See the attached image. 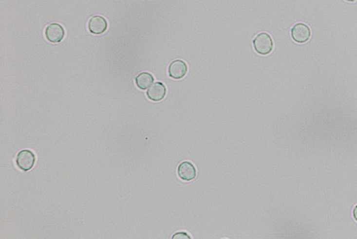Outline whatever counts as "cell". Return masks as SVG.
Listing matches in <instances>:
<instances>
[{
	"instance_id": "3957f363",
	"label": "cell",
	"mask_w": 357,
	"mask_h": 239,
	"mask_svg": "<svg viewBox=\"0 0 357 239\" xmlns=\"http://www.w3.org/2000/svg\"><path fill=\"white\" fill-rule=\"evenodd\" d=\"M45 35L49 42L56 44L64 39L65 32L63 26L59 23H51L46 28Z\"/></svg>"
},
{
	"instance_id": "ba28073f",
	"label": "cell",
	"mask_w": 357,
	"mask_h": 239,
	"mask_svg": "<svg viewBox=\"0 0 357 239\" xmlns=\"http://www.w3.org/2000/svg\"><path fill=\"white\" fill-rule=\"evenodd\" d=\"M147 96L150 100L154 102H159L163 100L166 96V87L162 82H155V84L150 87L147 92Z\"/></svg>"
},
{
	"instance_id": "7a4b0ae2",
	"label": "cell",
	"mask_w": 357,
	"mask_h": 239,
	"mask_svg": "<svg viewBox=\"0 0 357 239\" xmlns=\"http://www.w3.org/2000/svg\"><path fill=\"white\" fill-rule=\"evenodd\" d=\"M36 156L31 150L24 149L20 151L16 156V165L23 171H29L32 170L35 165Z\"/></svg>"
},
{
	"instance_id": "6da1fadb",
	"label": "cell",
	"mask_w": 357,
	"mask_h": 239,
	"mask_svg": "<svg viewBox=\"0 0 357 239\" xmlns=\"http://www.w3.org/2000/svg\"><path fill=\"white\" fill-rule=\"evenodd\" d=\"M254 48L260 55H268L273 49V41L271 36L267 33H260L254 39Z\"/></svg>"
},
{
	"instance_id": "7c38bea8",
	"label": "cell",
	"mask_w": 357,
	"mask_h": 239,
	"mask_svg": "<svg viewBox=\"0 0 357 239\" xmlns=\"http://www.w3.org/2000/svg\"><path fill=\"white\" fill-rule=\"evenodd\" d=\"M347 1H348V2H355V1H357V0H347Z\"/></svg>"
},
{
	"instance_id": "8fae6325",
	"label": "cell",
	"mask_w": 357,
	"mask_h": 239,
	"mask_svg": "<svg viewBox=\"0 0 357 239\" xmlns=\"http://www.w3.org/2000/svg\"><path fill=\"white\" fill-rule=\"evenodd\" d=\"M354 218H355V220L357 221V205L355 207V209H354Z\"/></svg>"
},
{
	"instance_id": "30bf717a",
	"label": "cell",
	"mask_w": 357,
	"mask_h": 239,
	"mask_svg": "<svg viewBox=\"0 0 357 239\" xmlns=\"http://www.w3.org/2000/svg\"><path fill=\"white\" fill-rule=\"evenodd\" d=\"M190 239L191 238L187 234V233H185V232H179V233H176V234L172 237V239Z\"/></svg>"
},
{
	"instance_id": "5b68a950",
	"label": "cell",
	"mask_w": 357,
	"mask_h": 239,
	"mask_svg": "<svg viewBox=\"0 0 357 239\" xmlns=\"http://www.w3.org/2000/svg\"><path fill=\"white\" fill-rule=\"evenodd\" d=\"M188 73V65L182 60H175L171 62L168 68V74L171 79L181 80Z\"/></svg>"
},
{
	"instance_id": "9c48e42d",
	"label": "cell",
	"mask_w": 357,
	"mask_h": 239,
	"mask_svg": "<svg viewBox=\"0 0 357 239\" xmlns=\"http://www.w3.org/2000/svg\"><path fill=\"white\" fill-rule=\"evenodd\" d=\"M154 77L150 73H141L136 78V85L139 90H147L152 86L154 82Z\"/></svg>"
},
{
	"instance_id": "277c9868",
	"label": "cell",
	"mask_w": 357,
	"mask_h": 239,
	"mask_svg": "<svg viewBox=\"0 0 357 239\" xmlns=\"http://www.w3.org/2000/svg\"><path fill=\"white\" fill-rule=\"evenodd\" d=\"M291 37L296 42H306L311 37V30L304 23H298L291 30Z\"/></svg>"
},
{
	"instance_id": "52a82bcc",
	"label": "cell",
	"mask_w": 357,
	"mask_h": 239,
	"mask_svg": "<svg viewBox=\"0 0 357 239\" xmlns=\"http://www.w3.org/2000/svg\"><path fill=\"white\" fill-rule=\"evenodd\" d=\"M88 28L91 33L99 35L107 31V21L103 16H93L89 21Z\"/></svg>"
},
{
	"instance_id": "8992f818",
	"label": "cell",
	"mask_w": 357,
	"mask_h": 239,
	"mask_svg": "<svg viewBox=\"0 0 357 239\" xmlns=\"http://www.w3.org/2000/svg\"><path fill=\"white\" fill-rule=\"evenodd\" d=\"M178 175L182 181H193L197 176V170L191 163L183 162L178 167Z\"/></svg>"
}]
</instances>
